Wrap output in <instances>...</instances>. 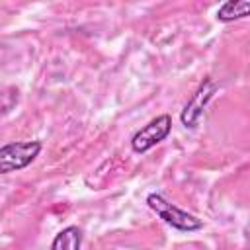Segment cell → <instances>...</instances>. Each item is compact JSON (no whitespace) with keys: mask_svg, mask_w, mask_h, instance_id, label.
Listing matches in <instances>:
<instances>
[{"mask_svg":"<svg viewBox=\"0 0 250 250\" xmlns=\"http://www.w3.org/2000/svg\"><path fill=\"white\" fill-rule=\"evenodd\" d=\"M219 86L211 76H205L201 80V84L197 86V90L191 94V98L186 102L182 113H180V121L186 129H195L199 125V119L207 107V104L213 100V96L217 94Z\"/></svg>","mask_w":250,"mask_h":250,"instance_id":"3","label":"cell"},{"mask_svg":"<svg viewBox=\"0 0 250 250\" xmlns=\"http://www.w3.org/2000/svg\"><path fill=\"white\" fill-rule=\"evenodd\" d=\"M250 16V0H229L219 6L217 10V21L230 23L236 20H244Z\"/></svg>","mask_w":250,"mask_h":250,"instance_id":"5","label":"cell"},{"mask_svg":"<svg viewBox=\"0 0 250 250\" xmlns=\"http://www.w3.org/2000/svg\"><path fill=\"white\" fill-rule=\"evenodd\" d=\"M41 141H16L0 148V172L10 174L27 168L41 152Z\"/></svg>","mask_w":250,"mask_h":250,"instance_id":"2","label":"cell"},{"mask_svg":"<svg viewBox=\"0 0 250 250\" xmlns=\"http://www.w3.org/2000/svg\"><path fill=\"white\" fill-rule=\"evenodd\" d=\"M170 133H172V117L168 113L156 115L131 137V148L137 154H145L146 150L162 143Z\"/></svg>","mask_w":250,"mask_h":250,"instance_id":"4","label":"cell"},{"mask_svg":"<svg viewBox=\"0 0 250 250\" xmlns=\"http://www.w3.org/2000/svg\"><path fill=\"white\" fill-rule=\"evenodd\" d=\"M80 248H82V230L76 225H68L55 234L49 250H80Z\"/></svg>","mask_w":250,"mask_h":250,"instance_id":"6","label":"cell"},{"mask_svg":"<svg viewBox=\"0 0 250 250\" xmlns=\"http://www.w3.org/2000/svg\"><path fill=\"white\" fill-rule=\"evenodd\" d=\"M146 205L172 229L182 230V232H193V230H201L203 229V221L184 209H180L178 205L170 203L164 195L160 193H148L146 195Z\"/></svg>","mask_w":250,"mask_h":250,"instance_id":"1","label":"cell"}]
</instances>
